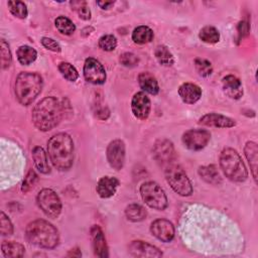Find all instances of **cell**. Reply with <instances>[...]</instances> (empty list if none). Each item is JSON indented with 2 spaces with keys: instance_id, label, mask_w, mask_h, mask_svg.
Wrapping results in <instances>:
<instances>
[{
  "instance_id": "cell-24",
  "label": "cell",
  "mask_w": 258,
  "mask_h": 258,
  "mask_svg": "<svg viewBox=\"0 0 258 258\" xmlns=\"http://www.w3.org/2000/svg\"><path fill=\"white\" fill-rule=\"evenodd\" d=\"M201 178L211 184H219L222 181V177L214 164L201 166L198 170Z\"/></svg>"
},
{
  "instance_id": "cell-41",
  "label": "cell",
  "mask_w": 258,
  "mask_h": 258,
  "mask_svg": "<svg viewBox=\"0 0 258 258\" xmlns=\"http://www.w3.org/2000/svg\"><path fill=\"white\" fill-rule=\"evenodd\" d=\"M40 41H41V44L46 49H49V50L54 51V52H59L61 50V47L58 44V42H56L54 39H52L50 37H42Z\"/></svg>"
},
{
  "instance_id": "cell-37",
  "label": "cell",
  "mask_w": 258,
  "mask_h": 258,
  "mask_svg": "<svg viewBox=\"0 0 258 258\" xmlns=\"http://www.w3.org/2000/svg\"><path fill=\"white\" fill-rule=\"evenodd\" d=\"M37 179H38V176H37V174L35 173V171L32 170V169H30V170L27 172V174L25 175V177H24V179H23V181H22L21 191L24 192V194H26V192H28L29 190H31V189L34 187V185H35Z\"/></svg>"
},
{
  "instance_id": "cell-13",
  "label": "cell",
  "mask_w": 258,
  "mask_h": 258,
  "mask_svg": "<svg viewBox=\"0 0 258 258\" xmlns=\"http://www.w3.org/2000/svg\"><path fill=\"white\" fill-rule=\"evenodd\" d=\"M150 100L144 92L136 93L131 101V110L133 115L140 120H145L150 113Z\"/></svg>"
},
{
  "instance_id": "cell-1",
  "label": "cell",
  "mask_w": 258,
  "mask_h": 258,
  "mask_svg": "<svg viewBox=\"0 0 258 258\" xmlns=\"http://www.w3.org/2000/svg\"><path fill=\"white\" fill-rule=\"evenodd\" d=\"M63 116V107L54 97L39 101L32 111V122L41 131H48L58 125Z\"/></svg>"
},
{
  "instance_id": "cell-5",
  "label": "cell",
  "mask_w": 258,
  "mask_h": 258,
  "mask_svg": "<svg viewBox=\"0 0 258 258\" xmlns=\"http://www.w3.org/2000/svg\"><path fill=\"white\" fill-rule=\"evenodd\" d=\"M220 166L230 180L241 182L248 177V172L242 158L233 148L227 147L223 149L220 155Z\"/></svg>"
},
{
  "instance_id": "cell-29",
  "label": "cell",
  "mask_w": 258,
  "mask_h": 258,
  "mask_svg": "<svg viewBox=\"0 0 258 258\" xmlns=\"http://www.w3.org/2000/svg\"><path fill=\"white\" fill-rule=\"evenodd\" d=\"M154 55L157 61L164 67H170L173 64L174 59L172 53L165 45H158L154 50Z\"/></svg>"
},
{
  "instance_id": "cell-42",
  "label": "cell",
  "mask_w": 258,
  "mask_h": 258,
  "mask_svg": "<svg viewBox=\"0 0 258 258\" xmlns=\"http://www.w3.org/2000/svg\"><path fill=\"white\" fill-rule=\"evenodd\" d=\"M250 31V25L249 22L246 20H242L239 24H238V35H239V39L244 38L245 36L248 35Z\"/></svg>"
},
{
  "instance_id": "cell-6",
  "label": "cell",
  "mask_w": 258,
  "mask_h": 258,
  "mask_svg": "<svg viewBox=\"0 0 258 258\" xmlns=\"http://www.w3.org/2000/svg\"><path fill=\"white\" fill-rule=\"evenodd\" d=\"M165 179L170 187L179 196L188 197L192 194V185L182 167L175 163H170L165 167Z\"/></svg>"
},
{
  "instance_id": "cell-34",
  "label": "cell",
  "mask_w": 258,
  "mask_h": 258,
  "mask_svg": "<svg viewBox=\"0 0 258 258\" xmlns=\"http://www.w3.org/2000/svg\"><path fill=\"white\" fill-rule=\"evenodd\" d=\"M195 68L201 77H209L213 73L212 63L205 58H197L195 60Z\"/></svg>"
},
{
  "instance_id": "cell-28",
  "label": "cell",
  "mask_w": 258,
  "mask_h": 258,
  "mask_svg": "<svg viewBox=\"0 0 258 258\" xmlns=\"http://www.w3.org/2000/svg\"><path fill=\"white\" fill-rule=\"evenodd\" d=\"M125 215L131 222H141L146 219L147 212L141 205L131 204L125 209Z\"/></svg>"
},
{
  "instance_id": "cell-16",
  "label": "cell",
  "mask_w": 258,
  "mask_h": 258,
  "mask_svg": "<svg viewBox=\"0 0 258 258\" xmlns=\"http://www.w3.org/2000/svg\"><path fill=\"white\" fill-rule=\"evenodd\" d=\"M199 123L216 128H231L236 125V121L234 119L218 113H209L204 115L199 120Z\"/></svg>"
},
{
  "instance_id": "cell-4",
  "label": "cell",
  "mask_w": 258,
  "mask_h": 258,
  "mask_svg": "<svg viewBox=\"0 0 258 258\" xmlns=\"http://www.w3.org/2000/svg\"><path fill=\"white\" fill-rule=\"evenodd\" d=\"M42 78L31 72L20 73L15 81V96L18 102L27 106L33 102L42 89Z\"/></svg>"
},
{
  "instance_id": "cell-33",
  "label": "cell",
  "mask_w": 258,
  "mask_h": 258,
  "mask_svg": "<svg viewBox=\"0 0 258 258\" xmlns=\"http://www.w3.org/2000/svg\"><path fill=\"white\" fill-rule=\"evenodd\" d=\"M7 5L9 7V10L10 12L18 17V18H21V19H24L26 18L27 16V8H26V5L24 4V2L22 1H8L7 2Z\"/></svg>"
},
{
  "instance_id": "cell-11",
  "label": "cell",
  "mask_w": 258,
  "mask_h": 258,
  "mask_svg": "<svg viewBox=\"0 0 258 258\" xmlns=\"http://www.w3.org/2000/svg\"><path fill=\"white\" fill-rule=\"evenodd\" d=\"M153 158L162 165H168L175 159V151L171 141L167 139L157 140L152 148Z\"/></svg>"
},
{
  "instance_id": "cell-21",
  "label": "cell",
  "mask_w": 258,
  "mask_h": 258,
  "mask_svg": "<svg viewBox=\"0 0 258 258\" xmlns=\"http://www.w3.org/2000/svg\"><path fill=\"white\" fill-rule=\"evenodd\" d=\"M138 83L140 88L151 95H157L159 92V86L157 80L148 72H143L138 76Z\"/></svg>"
},
{
  "instance_id": "cell-36",
  "label": "cell",
  "mask_w": 258,
  "mask_h": 258,
  "mask_svg": "<svg viewBox=\"0 0 258 258\" xmlns=\"http://www.w3.org/2000/svg\"><path fill=\"white\" fill-rule=\"evenodd\" d=\"M0 50H1V64H2V69L3 70L8 69L10 67V64H11L12 56H11L9 45H8V43L4 39H1Z\"/></svg>"
},
{
  "instance_id": "cell-23",
  "label": "cell",
  "mask_w": 258,
  "mask_h": 258,
  "mask_svg": "<svg viewBox=\"0 0 258 258\" xmlns=\"http://www.w3.org/2000/svg\"><path fill=\"white\" fill-rule=\"evenodd\" d=\"M32 158L35 164V167L41 172V173H49L50 167L47 161L46 153L40 146H35L32 150Z\"/></svg>"
},
{
  "instance_id": "cell-12",
  "label": "cell",
  "mask_w": 258,
  "mask_h": 258,
  "mask_svg": "<svg viewBox=\"0 0 258 258\" xmlns=\"http://www.w3.org/2000/svg\"><path fill=\"white\" fill-rule=\"evenodd\" d=\"M107 160L111 167L120 170L125 162V144L122 140L116 139L109 143L107 147Z\"/></svg>"
},
{
  "instance_id": "cell-19",
  "label": "cell",
  "mask_w": 258,
  "mask_h": 258,
  "mask_svg": "<svg viewBox=\"0 0 258 258\" xmlns=\"http://www.w3.org/2000/svg\"><path fill=\"white\" fill-rule=\"evenodd\" d=\"M223 84V89L225 94L232 98V99H240L243 95V87L241 81L233 76V75H228L223 78L222 81Z\"/></svg>"
},
{
  "instance_id": "cell-18",
  "label": "cell",
  "mask_w": 258,
  "mask_h": 258,
  "mask_svg": "<svg viewBox=\"0 0 258 258\" xmlns=\"http://www.w3.org/2000/svg\"><path fill=\"white\" fill-rule=\"evenodd\" d=\"M178 95L185 104H195L202 97V89L192 83H183L178 88Z\"/></svg>"
},
{
  "instance_id": "cell-3",
  "label": "cell",
  "mask_w": 258,
  "mask_h": 258,
  "mask_svg": "<svg viewBox=\"0 0 258 258\" xmlns=\"http://www.w3.org/2000/svg\"><path fill=\"white\" fill-rule=\"evenodd\" d=\"M25 236L29 243L46 249H52L58 244L59 236L56 228L45 220H35L25 229Z\"/></svg>"
},
{
  "instance_id": "cell-20",
  "label": "cell",
  "mask_w": 258,
  "mask_h": 258,
  "mask_svg": "<svg viewBox=\"0 0 258 258\" xmlns=\"http://www.w3.org/2000/svg\"><path fill=\"white\" fill-rule=\"evenodd\" d=\"M119 185V180L113 176H103L97 183L96 190L103 199H108L114 196L116 188Z\"/></svg>"
},
{
  "instance_id": "cell-45",
  "label": "cell",
  "mask_w": 258,
  "mask_h": 258,
  "mask_svg": "<svg viewBox=\"0 0 258 258\" xmlns=\"http://www.w3.org/2000/svg\"><path fill=\"white\" fill-rule=\"evenodd\" d=\"M82 255V253H81V251L78 249V248H76V249H72L69 253H68V256L70 257V256H73V257H80Z\"/></svg>"
},
{
  "instance_id": "cell-27",
  "label": "cell",
  "mask_w": 258,
  "mask_h": 258,
  "mask_svg": "<svg viewBox=\"0 0 258 258\" xmlns=\"http://www.w3.org/2000/svg\"><path fill=\"white\" fill-rule=\"evenodd\" d=\"M16 55H17L18 61L21 64L27 66L36 59L37 52L33 47H31L29 45H21L18 47V49L16 51Z\"/></svg>"
},
{
  "instance_id": "cell-30",
  "label": "cell",
  "mask_w": 258,
  "mask_h": 258,
  "mask_svg": "<svg viewBox=\"0 0 258 258\" xmlns=\"http://www.w3.org/2000/svg\"><path fill=\"white\" fill-rule=\"evenodd\" d=\"M199 37L206 43H216L220 39V32L214 26H205L200 30Z\"/></svg>"
},
{
  "instance_id": "cell-25",
  "label": "cell",
  "mask_w": 258,
  "mask_h": 258,
  "mask_svg": "<svg viewBox=\"0 0 258 258\" xmlns=\"http://www.w3.org/2000/svg\"><path fill=\"white\" fill-rule=\"evenodd\" d=\"M1 251L5 257H22L25 252V248L20 243L14 241H3L1 244Z\"/></svg>"
},
{
  "instance_id": "cell-8",
  "label": "cell",
  "mask_w": 258,
  "mask_h": 258,
  "mask_svg": "<svg viewBox=\"0 0 258 258\" xmlns=\"http://www.w3.org/2000/svg\"><path fill=\"white\" fill-rule=\"evenodd\" d=\"M37 204L42 212L49 218H57L61 211L59 197L50 188H43L37 195Z\"/></svg>"
},
{
  "instance_id": "cell-2",
  "label": "cell",
  "mask_w": 258,
  "mask_h": 258,
  "mask_svg": "<svg viewBox=\"0 0 258 258\" xmlns=\"http://www.w3.org/2000/svg\"><path fill=\"white\" fill-rule=\"evenodd\" d=\"M47 152L53 166L58 170H68L74 161V142L67 133L53 135L47 142Z\"/></svg>"
},
{
  "instance_id": "cell-10",
  "label": "cell",
  "mask_w": 258,
  "mask_h": 258,
  "mask_svg": "<svg viewBox=\"0 0 258 258\" xmlns=\"http://www.w3.org/2000/svg\"><path fill=\"white\" fill-rule=\"evenodd\" d=\"M84 77L87 82L94 85L104 84L106 81V71L99 60L88 57L84 63Z\"/></svg>"
},
{
  "instance_id": "cell-17",
  "label": "cell",
  "mask_w": 258,
  "mask_h": 258,
  "mask_svg": "<svg viewBox=\"0 0 258 258\" xmlns=\"http://www.w3.org/2000/svg\"><path fill=\"white\" fill-rule=\"evenodd\" d=\"M91 239H92V244H93V249H94V253L96 256L101 257V258H105L108 257V246L106 243V239L105 236L103 234V231L101 230V228L97 225H94L91 228Z\"/></svg>"
},
{
  "instance_id": "cell-35",
  "label": "cell",
  "mask_w": 258,
  "mask_h": 258,
  "mask_svg": "<svg viewBox=\"0 0 258 258\" xmlns=\"http://www.w3.org/2000/svg\"><path fill=\"white\" fill-rule=\"evenodd\" d=\"M99 47L105 51L114 50L117 46V39L113 34H105L99 39Z\"/></svg>"
},
{
  "instance_id": "cell-39",
  "label": "cell",
  "mask_w": 258,
  "mask_h": 258,
  "mask_svg": "<svg viewBox=\"0 0 258 258\" xmlns=\"http://www.w3.org/2000/svg\"><path fill=\"white\" fill-rule=\"evenodd\" d=\"M71 4L73 5L74 9L78 12L80 18L84 20H89L91 18V10L87 6L86 2H72Z\"/></svg>"
},
{
  "instance_id": "cell-43",
  "label": "cell",
  "mask_w": 258,
  "mask_h": 258,
  "mask_svg": "<svg viewBox=\"0 0 258 258\" xmlns=\"http://www.w3.org/2000/svg\"><path fill=\"white\" fill-rule=\"evenodd\" d=\"M95 115L97 118L102 119V120H106L109 116H110V111L108 110V108L106 106H101V105H97L96 106V110H95Z\"/></svg>"
},
{
  "instance_id": "cell-22",
  "label": "cell",
  "mask_w": 258,
  "mask_h": 258,
  "mask_svg": "<svg viewBox=\"0 0 258 258\" xmlns=\"http://www.w3.org/2000/svg\"><path fill=\"white\" fill-rule=\"evenodd\" d=\"M244 152H245V156L249 162L253 177L255 179V181L257 180V160H258V147L257 144L255 142L252 141H248L244 147Z\"/></svg>"
},
{
  "instance_id": "cell-7",
  "label": "cell",
  "mask_w": 258,
  "mask_h": 258,
  "mask_svg": "<svg viewBox=\"0 0 258 258\" xmlns=\"http://www.w3.org/2000/svg\"><path fill=\"white\" fill-rule=\"evenodd\" d=\"M140 195L144 203L158 211H162L167 207V198L161 186L154 181H146L140 186Z\"/></svg>"
},
{
  "instance_id": "cell-9",
  "label": "cell",
  "mask_w": 258,
  "mask_h": 258,
  "mask_svg": "<svg viewBox=\"0 0 258 258\" xmlns=\"http://www.w3.org/2000/svg\"><path fill=\"white\" fill-rule=\"evenodd\" d=\"M210 139L211 133L206 129H190L182 135V142L184 146L194 151L205 148Z\"/></svg>"
},
{
  "instance_id": "cell-38",
  "label": "cell",
  "mask_w": 258,
  "mask_h": 258,
  "mask_svg": "<svg viewBox=\"0 0 258 258\" xmlns=\"http://www.w3.org/2000/svg\"><path fill=\"white\" fill-rule=\"evenodd\" d=\"M119 61L123 67L126 68H134L138 64L139 62V58L136 54L132 53V52H124L120 55L119 57Z\"/></svg>"
},
{
  "instance_id": "cell-15",
  "label": "cell",
  "mask_w": 258,
  "mask_h": 258,
  "mask_svg": "<svg viewBox=\"0 0 258 258\" xmlns=\"http://www.w3.org/2000/svg\"><path fill=\"white\" fill-rule=\"evenodd\" d=\"M129 253L134 257H161L162 252L155 246L140 240L132 241L128 247Z\"/></svg>"
},
{
  "instance_id": "cell-44",
  "label": "cell",
  "mask_w": 258,
  "mask_h": 258,
  "mask_svg": "<svg viewBox=\"0 0 258 258\" xmlns=\"http://www.w3.org/2000/svg\"><path fill=\"white\" fill-rule=\"evenodd\" d=\"M97 5L102 9H109L114 5V1H98Z\"/></svg>"
},
{
  "instance_id": "cell-26",
  "label": "cell",
  "mask_w": 258,
  "mask_h": 258,
  "mask_svg": "<svg viewBox=\"0 0 258 258\" xmlns=\"http://www.w3.org/2000/svg\"><path fill=\"white\" fill-rule=\"evenodd\" d=\"M153 30L145 25L137 26L132 32V40L137 44H145L153 39Z\"/></svg>"
},
{
  "instance_id": "cell-14",
  "label": "cell",
  "mask_w": 258,
  "mask_h": 258,
  "mask_svg": "<svg viewBox=\"0 0 258 258\" xmlns=\"http://www.w3.org/2000/svg\"><path fill=\"white\" fill-rule=\"evenodd\" d=\"M150 231L154 237L162 242H170L174 237V227L171 222L165 219H157L152 222Z\"/></svg>"
},
{
  "instance_id": "cell-32",
  "label": "cell",
  "mask_w": 258,
  "mask_h": 258,
  "mask_svg": "<svg viewBox=\"0 0 258 258\" xmlns=\"http://www.w3.org/2000/svg\"><path fill=\"white\" fill-rule=\"evenodd\" d=\"M58 71L61 74V76L70 81V82H75L78 80L79 78V73L78 71L75 69V67L73 64H71L70 62L67 61H61L58 64Z\"/></svg>"
},
{
  "instance_id": "cell-40",
  "label": "cell",
  "mask_w": 258,
  "mask_h": 258,
  "mask_svg": "<svg viewBox=\"0 0 258 258\" xmlns=\"http://www.w3.org/2000/svg\"><path fill=\"white\" fill-rule=\"evenodd\" d=\"M0 223H1V234L3 236L11 235L13 233L12 223L3 212H1L0 214Z\"/></svg>"
},
{
  "instance_id": "cell-31",
  "label": "cell",
  "mask_w": 258,
  "mask_h": 258,
  "mask_svg": "<svg viewBox=\"0 0 258 258\" xmlns=\"http://www.w3.org/2000/svg\"><path fill=\"white\" fill-rule=\"evenodd\" d=\"M54 24L56 29L64 35H71L76 30V25L74 24V22L66 16H58L55 19Z\"/></svg>"
}]
</instances>
